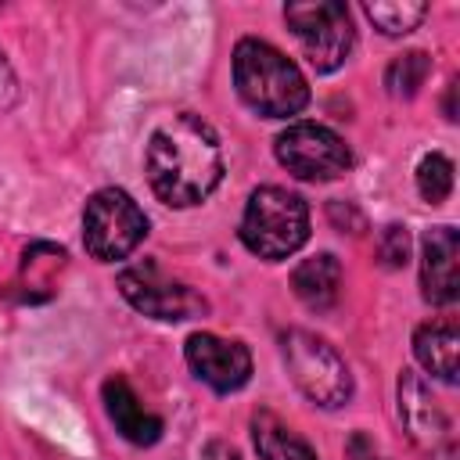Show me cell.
<instances>
[{"instance_id": "obj_9", "label": "cell", "mask_w": 460, "mask_h": 460, "mask_svg": "<svg viewBox=\"0 0 460 460\" xmlns=\"http://www.w3.org/2000/svg\"><path fill=\"white\" fill-rule=\"evenodd\" d=\"M399 420L417 449L431 453L435 460H453V424L417 370L399 374Z\"/></svg>"}, {"instance_id": "obj_11", "label": "cell", "mask_w": 460, "mask_h": 460, "mask_svg": "<svg viewBox=\"0 0 460 460\" xmlns=\"http://www.w3.org/2000/svg\"><path fill=\"white\" fill-rule=\"evenodd\" d=\"M460 237L453 226H431L420 241V295L431 305H453L460 295Z\"/></svg>"}, {"instance_id": "obj_12", "label": "cell", "mask_w": 460, "mask_h": 460, "mask_svg": "<svg viewBox=\"0 0 460 460\" xmlns=\"http://www.w3.org/2000/svg\"><path fill=\"white\" fill-rule=\"evenodd\" d=\"M104 410H108L115 431L126 442H133V446H155L162 438V417L151 413L122 377L104 381Z\"/></svg>"}, {"instance_id": "obj_17", "label": "cell", "mask_w": 460, "mask_h": 460, "mask_svg": "<svg viewBox=\"0 0 460 460\" xmlns=\"http://www.w3.org/2000/svg\"><path fill=\"white\" fill-rule=\"evenodd\" d=\"M367 11V18L385 32V36H406V32H413L417 25H420V18L428 14V7L424 4H417V0H392V4H367L363 7Z\"/></svg>"}, {"instance_id": "obj_13", "label": "cell", "mask_w": 460, "mask_h": 460, "mask_svg": "<svg viewBox=\"0 0 460 460\" xmlns=\"http://www.w3.org/2000/svg\"><path fill=\"white\" fill-rule=\"evenodd\" d=\"M413 356L417 363L453 385L456 381V356H460V334H456V323L453 320H431V323H420L417 334H413Z\"/></svg>"}, {"instance_id": "obj_8", "label": "cell", "mask_w": 460, "mask_h": 460, "mask_svg": "<svg viewBox=\"0 0 460 460\" xmlns=\"http://www.w3.org/2000/svg\"><path fill=\"white\" fill-rule=\"evenodd\" d=\"M273 151H277V162L291 176L313 180V183L334 180V176H341L352 165L349 144L334 129H327L320 122H291L273 140Z\"/></svg>"}, {"instance_id": "obj_14", "label": "cell", "mask_w": 460, "mask_h": 460, "mask_svg": "<svg viewBox=\"0 0 460 460\" xmlns=\"http://www.w3.org/2000/svg\"><path fill=\"white\" fill-rule=\"evenodd\" d=\"M291 291L316 313L331 309L341 295V262L331 252H320L313 259H302L291 273Z\"/></svg>"}, {"instance_id": "obj_21", "label": "cell", "mask_w": 460, "mask_h": 460, "mask_svg": "<svg viewBox=\"0 0 460 460\" xmlns=\"http://www.w3.org/2000/svg\"><path fill=\"white\" fill-rule=\"evenodd\" d=\"M208 460H241V456H237L230 446H219V442H216V446H208Z\"/></svg>"}, {"instance_id": "obj_18", "label": "cell", "mask_w": 460, "mask_h": 460, "mask_svg": "<svg viewBox=\"0 0 460 460\" xmlns=\"http://www.w3.org/2000/svg\"><path fill=\"white\" fill-rule=\"evenodd\" d=\"M417 190H420V198L428 205L446 201L449 190H453V162L446 155H438V151L424 155L420 165H417Z\"/></svg>"}, {"instance_id": "obj_10", "label": "cell", "mask_w": 460, "mask_h": 460, "mask_svg": "<svg viewBox=\"0 0 460 460\" xmlns=\"http://www.w3.org/2000/svg\"><path fill=\"white\" fill-rule=\"evenodd\" d=\"M187 367L198 381H205L212 392H237L252 377V352L241 341L219 338V334H190L183 345Z\"/></svg>"}, {"instance_id": "obj_3", "label": "cell", "mask_w": 460, "mask_h": 460, "mask_svg": "<svg viewBox=\"0 0 460 460\" xmlns=\"http://www.w3.org/2000/svg\"><path fill=\"white\" fill-rule=\"evenodd\" d=\"M241 241L252 255L277 262L295 255L309 241V208L295 190L284 187H255L244 216H241Z\"/></svg>"}, {"instance_id": "obj_1", "label": "cell", "mask_w": 460, "mask_h": 460, "mask_svg": "<svg viewBox=\"0 0 460 460\" xmlns=\"http://www.w3.org/2000/svg\"><path fill=\"white\" fill-rule=\"evenodd\" d=\"M223 180V151L216 129L183 111L162 122L147 140V183L151 190L172 205L187 208L205 201Z\"/></svg>"}, {"instance_id": "obj_19", "label": "cell", "mask_w": 460, "mask_h": 460, "mask_svg": "<svg viewBox=\"0 0 460 460\" xmlns=\"http://www.w3.org/2000/svg\"><path fill=\"white\" fill-rule=\"evenodd\" d=\"M377 255H381V262L388 270H402L410 262V234L402 226H395V223L385 226L381 237H377Z\"/></svg>"}, {"instance_id": "obj_6", "label": "cell", "mask_w": 460, "mask_h": 460, "mask_svg": "<svg viewBox=\"0 0 460 460\" xmlns=\"http://www.w3.org/2000/svg\"><path fill=\"white\" fill-rule=\"evenodd\" d=\"M119 291L122 298L151 316V320H165V323H180V320H194L208 309V302L183 280H176L172 273H165L155 259L133 262L119 273Z\"/></svg>"}, {"instance_id": "obj_2", "label": "cell", "mask_w": 460, "mask_h": 460, "mask_svg": "<svg viewBox=\"0 0 460 460\" xmlns=\"http://www.w3.org/2000/svg\"><path fill=\"white\" fill-rule=\"evenodd\" d=\"M234 86L241 101L266 119H288L309 104V83L298 65L255 36L234 47Z\"/></svg>"}, {"instance_id": "obj_15", "label": "cell", "mask_w": 460, "mask_h": 460, "mask_svg": "<svg viewBox=\"0 0 460 460\" xmlns=\"http://www.w3.org/2000/svg\"><path fill=\"white\" fill-rule=\"evenodd\" d=\"M252 438L262 460H316L313 446L270 410H259L252 417Z\"/></svg>"}, {"instance_id": "obj_5", "label": "cell", "mask_w": 460, "mask_h": 460, "mask_svg": "<svg viewBox=\"0 0 460 460\" xmlns=\"http://www.w3.org/2000/svg\"><path fill=\"white\" fill-rule=\"evenodd\" d=\"M144 234H147V216L119 187L97 190L83 208V244L97 262L126 259L144 241Z\"/></svg>"}, {"instance_id": "obj_16", "label": "cell", "mask_w": 460, "mask_h": 460, "mask_svg": "<svg viewBox=\"0 0 460 460\" xmlns=\"http://www.w3.org/2000/svg\"><path fill=\"white\" fill-rule=\"evenodd\" d=\"M428 72H431V58L424 50H410V54H399L385 68V86L392 97H413L424 86Z\"/></svg>"}, {"instance_id": "obj_20", "label": "cell", "mask_w": 460, "mask_h": 460, "mask_svg": "<svg viewBox=\"0 0 460 460\" xmlns=\"http://www.w3.org/2000/svg\"><path fill=\"white\" fill-rule=\"evenodd\" d=\"M349 460H388V456L374 446V438H367L363 431H356L349 438Z\"/></svg>"}, {"instance_id": "obj_4", "label": "cell", "mask_w": 460, "mask_h": 460, "mask_svg": "<svg viewBox=\"0 0 460 460\" xmlns=\"http://www.w3.org/2000/svg\"><path fill=\"white\" fill-rule=\"evenodd\" d=\"M280 352H284V367H288L291 381L298 385V392L309 402H316L323 410H338L352 399L349 363L320 334L291 327L280 334Z\"/></svg>"}, {"instance_id": "obj_7", "label": "cell", "mask_w": 460, "mask_h": 460, "mask_svg": "<svg viewBox=\"0 0 460 460\" xmlns=\"http://www.w3.org/2000/svg\"><path fill=\"white\" fill-rule=\"evenodd\" d=\"M284 22L291 25L295 40L302 43V54L316 72H334L352 50V18L349 7L338 0L288 4Z\"/></svg>"}]
</instances>
